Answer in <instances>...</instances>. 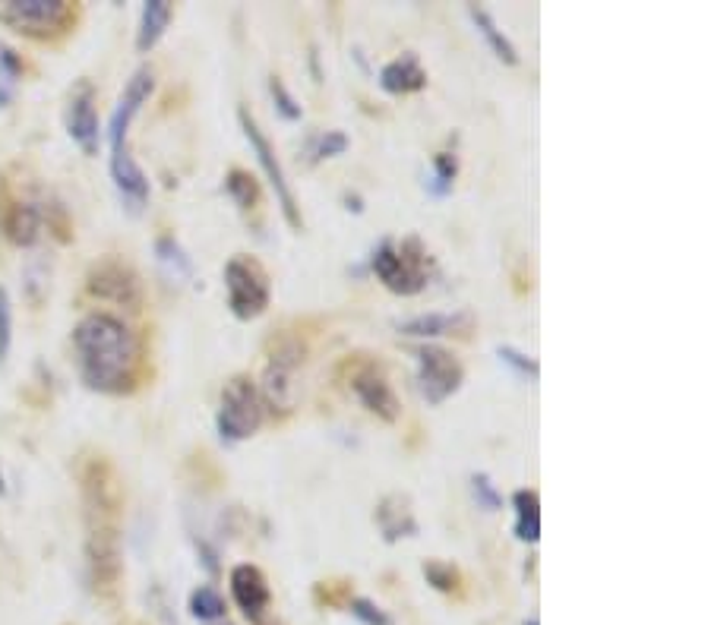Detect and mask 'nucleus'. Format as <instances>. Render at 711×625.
<instances>
[{
  "mask_svg": "<svg viewBox=\"0 0 711 625\" xmlns=\"http://www.w3.org/2000/svg\"><path fill=\"white\" fill-rule=\"evenodd\" d=\"M79 496H83L86 524V581L92 594L114 597L121 584V512L124 493L111 461L105 455H89L79 461Z\"/></svg>",
  "mask_w": 711,
  "mask_h": 625,
  "instance_id": "nucleus-1",
  "label": "nucleus"
},
{
  "mask_svg": "<svg viewBox=\"0 0 711 625\" xmlns=\"http://www.w3.org/2000/svg\"><path fill=\"white\" fill-rule=\"evenodd\" d=\"M73 354L79 379L98 395H130L140 386V335L117 313L92 310L79 319L73 326Z\"/></svg>",
  "mask_w": 711,
  "mask_h": 625,
  "instance_id": "nucleus-2",
  "label": "nucleus"
},
{
  "mask_svg": "<svg viewBox=\"0 0 711 625\" xmlns=\"http://www.w3.org/2000/svg\"><path fill=\"white\" fill-rule=\"evenodd\" d=\"M307 360V341L298 332L282 329L279 335L269 338V354H266V370H263V382L260 389L263 408L272 417H288L298 405V370Z\"/></svg>",
  "mask_w": 711,
  "mask_h": 625,
  "instance_id": "nucleus-3",
  "label": "nucleus"
},
{
  "mask_svg": "<svg viewBox=\"0 0 711 625\" xmlns=\"http://www.w3.org/2000/svg\"><path fill=\"white\" fill-rule=\"evenodd\" d=\"M370 272L383 281V288L399 294V297H414L427 288L430 278V253L418 234L405 240L383 237L377 247L370 250Z\"/></svg>",
  "mask_w": 711,
  "mask_h": 625,
  "instance_id": "nucleus-4",
  "label": "nucleus"
},
{
  "mask_svg": "<svg viewBox=\"0 0 711 625\" xmlns=\"http://www.w3.org/2000/svg\"><path fill=\"white\" fill-rule=\"evenodd\" d=\"M79 19V7L67 0H0V26L35 42L64 38Z\"/></svg>",
  "mask_w": 711,
  "mask_h": 625,
  "instance_id": "nucleus-5",
  "label": "nucleus"
},
{
  "mask_svg": "<svg viewBox=\"0 0 711 625\" xmlns=\"http://www.w3.org/2000/svg\"><path fill=\"white\" fill-rule=\"evenodd\" d=\"M266 420V408L256 382L247 373H237L225 382L222 398H219V411H215V430H219V439L225 446H237L250 436H256V430L263 427Z\"/></svg>",
  "mask_w": 711,
  "mask_h": 625,
  "instance_id": "nucleus-6",
  "label": "nucleus"
},
{
  "mask_svg": "<svg viewBox=\"0 0 711 625\" xmlns=\"http://www.w3.org/2000/svg\"><path fill=\"white\" fill-rule=\"evenodd\" d=\"M225 297H228V310L234 319L250 322L260 319L269 304H272V281L269 272L263 269L260 259H253L247 253H237L225 262Z\"/></svg>",
  "mask_w": 711,
  "mask_h": 625,
  "instance_id": "nucleus-7",
  "label": "nucleus"
},
{
  "mask_svg": "<svg viewBox=\"0 0 711 625\" xmlns=\"http://www.w3.org/2000/svg\"><path fill=\"white\" fill-rule=\"evenodd\" d=\"M339 373L345 376V386L354 392V398H358L373 417H380L383 423H395L402 417V401L395 395L389 373L377 357L351 354L342 360Z\"/></svg>",
  "mask_w": 711,
  "mask_h": 625,
  "instance_id": "nucleus-8",
  "label": "nucleus"
},
{
  "mask_svg": "<svg viewBox=\"0 0 711 625\" xmlns=\"http://www.w3.org/2000/svg\"><path fill=\"white\" fill-rule=\"evenodd\" d=\"M237 120H241V130H244V136H247V143H250L256 161H260V168H263V174H266V180H269V187H272L275 199H279V209H282V215H285V221H288V228L301 231V228H304V215H301V206H298V196H294V190H291V184H288L285 168H282L279 155H275V149H272V143H269V136L260 130L256 117H253L247 108L237 111Z\"/></svg>",
  "mask_w": 711,
  "mask_h": 625,
  "instance_id": "nucleus-9",
  "label": "nucleus"
},
{
  "mask_svg": "<svg viewBox=\"0 0 711 625\" xmlns=\"http://www.w3.org/2000/svg\"><path fill=\"white\" fill-rule=\"evenodd\" d=\"M414 360H418V392L430 408H440L443 401H449L462 389V360L443 345H421L414 351Z\"/></svg>",
  "mask_w": 711,
  "mask_h": 625,
  "instance_id": "nucleus-10",
  "label": "nucleus"
},
{
  "mask_svg": "<svg viewBox=\"0 0 711 625\" xmlns=\"http://www.w3.org/2000/svg\"><path fill=\"white\" fill-rule=\"evenodd\" d=\"M86 291L98 300H108V304L140 310L143 304V281L133 272L130 262L108 256L102 262H95L86 275Z\"/></svg>",
  "mask_w": 711,
  "mask_h": 625,
  "instance_id": "nucleus-11",
  "label": "nucleus"
},
{
  "mask_svg": "<svg viewBox=\"0 0 711 625\" xmlns=\"http://www.w3.org/2000/svg\"><path fill=\"white\" fill-rule=\"evenodd\" d=\"M155 92V70L152 67H140L117 98V105L111 111V120H108V146H111V161H121L124 155H130L127 149V133H130V124L133 117L140 114V108L149 102V95Z\"/></svg>",
  "mask_w": 711,
  "mask_h": 625,
  "instance_id": "nucleus-12",
  "label": "nucleus"
},
{
  "mask_svg": "<svg viewBox=\"0 0 711 625\" xmlns=\"http://www.w3.org/2000/svg\"><path fill=\"white\" fill-rule=\"evenodd\" d=\"M42 218L45 212L38 203L23 196H13L10 190L0 193V231L13 247H32L42 237Z\"/></svg>",
  "mask_w": 711,
  "mask_h": 625,
  "instance_id": "nucleus-13",
  "label": "nucleus"
},
{
  "mask_svg": "<svg viewBox=\"0 0 711 625\" xmlns=\"http://www.w3.org/2000/svg\"><path fill=\"white\" fill-rule=\"evenodd\" d=\"M228 581H231V597L237 603V610H241L253 625L263 622L272 607V591H269V581H266L263 569L253 566V562H237Z\"/></svg>",
  "mask_w": 711,
  "mask_h": 625,
  "instance_id": "nucleus-14",
  "label": "nucleus"
},
{
  "mask_svg": "<svg viewBox=\"0 0 711 625\" xmlns=\"http://www.w3.org/2000/svg\"><path fill=\"white\" fill-rule=\"evenodd\" d=\"M67 133L73 143L86 155L98 152V139H102V127H98V111H95V86L89 79L76 83L67 102Z\"/></svg>",
  "mask_w": 711,
  "mask_h": 625,
  "instance_id": "nucleus-15",
  "label": "nucleus"
},
{
  "mask_svg": "<svg viewBox=\"0 0 711 625\" xmlns=\"http://www.w3.org/2000/svg\"><path fill=\"white\" fill-rule=\"evenodd\" d=\"M399 332L408 338H443V335L468 338L474 332V316L465 310H459V313H418V316L399 322Z\"/></svg>",
  "mask_w": 711,
  "mask_h": 625,
  "instance_id": "nucleus-16",
  "label": "nucleus"
},
{
  "mask_svg": "<svg viewBox=\"0 0 711 625\" xmlns=\"http://www.w3.org/2000/svg\"><path fill=\"white\" fill-rule=\"evenodd\" d=\"M373 521L383 534L386 543H395L402 537H414L418 534V518H414L411 499L405 493H389L377 502V512H373Z\"/></svg>",
  "mask_w": 711,
  "mask_h": 625,
  "instance_id": "nucleus-17",
  "label": "nucleus"
},
{
  "mask_svg": "<svg viewBox=\"0 0 711 625\" xmlns=\"http://www.w3.org/2000/svg\"><path fill=\"white\" fill-rule=\"evenodd\" d=\"M380 89L389 95H414V92L427 89V70L421 64V57L414 51H405L399 57H392L389 64H383Z\"/></svg>",
  "mask_w": 711,
  "mask_h": 625,
  "instance_id": "nucleus-18",
  "label": "nucleus"
},
{
  "mask_svg": "<svg viewBox=\"0 0 711 625\" xmlns=\"http://www.w3.org/2000/svg\"><path fill=\"white\" fill-rule=\"evenodd\" d=\"M468 16H471L474 29H478L481 38L487 42V48L497 54L500 64L516 67V64H519V51H516V45L509 42V35L497 26V19L490 16V10H484V7H478V4H468Z\"/></svg>",
  "mask_w": 711,
  "mask_h": 625,
  "instance_id": "nucleus-19",
  "label": "nucleus"
},
{
  "mask_svg": "<svg viewBox=\"0 0 711 625\" xmlns=\"http://www.w3.org/2000/svg\"><path fill=\"white\" fill-rule=\"evenodd\" d=\"M512 512H516V521H512V534L522 543H538L541 540V496L538 490H516L512 493Z\"/></svg>",
  "mask_w": 711,
  "mask_h": 625,
  "instance_id": "nucleus-20",
  "label": "nucleus"
},
{
  "mask_svg": "<svg viewBox=\"0 0 711 625\" xmlns=\"http://www.w3.org/2000/svg\"><path fill=\"white\" fill-rule=\"evenodd\" d=\"M174 19V7L165 4V0H149L140 10V26H136V51L149 54L158 42H162L165 29Z\"/></svg>",
  "mask_w": 711,
  "mask_h": 625,
  "instance_id": "nucleus-21",
  "label": "nucleus"
},
{
  "mask_svg": "<svg viewBox=\"0 0 711 625\" xmlns=\"http://www.w3.org/2000/svg\"><path fill=\"white\" fill-rule=\"evenodd\" d=\"M456 177H459V152L456 149H443L433 155V165H430V177L424 180V190L430 196H449L452 187H456Z\"/></svg>",
  "mask_w": 711,
  "mask_h": 625,
  "instance_id": "nucleus-22",
  "label": "nucleus"
},
{
  "mask_svg": "<svg viewBox=\"0 0 711 625\" xmlns=\"http://www.w3.org/2000/svg\"><path fill=\"white\" fill-rule=\"evenodd\" d=\"M225 190H228V196L234 199V206L241 209L244 215H250V212L260 209L263 193H260V184H256V177H253L250 171L231 168V171L225 174Z\"/></svg>",
  "mask_w": 711,
  "mask_h": 625,
  "instance_id": "nucleus-23",
  "label": "nucleus"
},
{
  "mask_svg": "<svg viewBox=\"0 0 711 625\" xmlns=\"http://www.w3.org/2000/svg\"><path fill=\"white\" fill-rule=\"evenodd\" d=\"M155 259H158V266H162L174 281H187V278L193 275L190 256L184 253V247L177 244L171 234H165V237L155 240Z\"/></svg>",
  "mask_w": 711,
  "mask_h": 625,
  "instance_id": "nucleus-24",
  "label": "nucleus"
},
{
  "mask_svg": "<svg viewBox=\"0 0 711 625\" xmlns=\"http://www.w3.org/2000/svg\"><path fill=\"white\" fill-rule=\"evenodd\" d=\"M187 610H190V616L193 619H200V622H219L222 616H225V597L219 594L212 588V584H200V588H196L193 594H190V600H187Z\"/></svg>",
  "mask_w": 711,
  "mask_h": 625,
  "instance_id": "nucleus-25",
  "label": "nucleus"
},
{
  "mask_svg": "<svg viewBox=\"0 0 711 625\" xmlns=\"http://www.w3.org/2000/svg\"><path fill=\"white\" fill-rule=\"evenodd\" d=\"M345 149H348V136L342 130L313 133L307 139V161H310V165H320V161H326V158L345 155Z\"/></svg>",
  "mask_w": 711,
  "mask_h": 625,
  "instance_id": "nucleus-26",
  "label": "nucleus"
},
{
  "mask_svg": "<svg viewBox=\"0 0 711 625\" xmlns=\"http://www.w3.org/2000/svg\"><path fill=\"white\" fill-rule=\"evenodd\" d=\"M424 578L433 591L440 594H459L462 591V572L452 566V562H443V559H427L424 562Z\"/></svg>",
  "mask_w": 711,
  "mask_h": 625,
  "instance_id": "nucleus-27",
  "label": "nucleus"
},
{
  "mask_svg": "<svg viewBox=\"0 0 711 625\" xmlns=\"http://www.w3.org/2000/svg\"><path fill=\"white\" fill-rule=\"evenodd\" d=\"M269 95H272V102H275V111H279L282 120H288V124H298V120L304 117V108L298 105V98H294L285 86V79L282 76H269Z\"/></svg>",
  "mask_w": 711,
  "mask_h": 625,
  "instance_id": "nucleus-28",
  "label": "nucleus"
},
{
  "mask_svg": "<svg viewBox=\"0 0 711 625\" xmlns=\"http://www.w3.org/2000/svg\"><path fill=\"white\" fill-rule=\"evenodd\" d=\"M471 496L478 502V509L484 512H500L503 509V493L497 490V483L490 480V474L474 471L471 474Z\"/></svg>",
  "mask_w": 711,
  "mask_h": 625,
  "instance_id": "nucleus-29",
  "label": "nucleus"
},
{
  "mask_svg": "<svg viewBox=\"0 0 711 625\" xmlns=\"http://www.w3.org/2000/svg\"><path fill=\"white\" fill-rule=\"evenodd\" d=\"M497 357H500L503 364H506L512 373H516L519 379H531V382H535L538 373H541L538 360L531 357V354H525V351H519L516 345H500V348H497Z\"/></svg>",
  "mask_w": 711,
  "mask_h": 625,
  "instance_id": "nucleus-30",
  "label": "nucleus"
},
{
  "mask_svg": "<svg viewBox=\"0 0 711 625\" xmlns=\"http://www.w3.org/2000/svg\"><path fill=\"white\" fill-rule=\"evenodd\" d=\"M348 613L361 625H392V616L380 607V603H373L370 597H351Z\"/></svg>",
  "mask_w": 711,
  "mask_h": 625,
  "instance_id": "nucleus-31",
  "label": "nucleus"
},
{
  "mask_svg": "<svg viewBox=\"0 0 711 625\" xmlns=\"http://www.w3.org/2000/svg\"><path fill=\"white\" fill-rule=\"evenodd\" d=\"M10 348H13V300L10 291L0 285V367L7 364Z\"/></svg>",
  "mask_w": 711,
  "mask_h": 625,
  "instance_id": "nucleus-32",
  "label": "nucleus"
},
{
  "mask_svg": "<svg viewBox=\"0 0 711 625\" xmlns=\"http://www.w3.org/2000/svg\"><path fill=\"white\" fill-rule=\"evenodd\" d=\"M351 588L348 581H320L316 584V603H326V607H348Z\"/></svg>",
  "mask_w": 711,
  "mask_h": 625,
  "instance_id": "nucleus-33",
  "label": "nucleus"
},
{
  "mask_svg": "<svg viewBox=\"0 0 711 625\" xmlns=\"http://www.w3.org/2000/svg\"><path fill=\"white\" fill-rule=\"evenodd\" d=\"M23 73H26L23 57H19L10 45L0 42V79H4V83H16Z\"/></svg>",
  "mask_w": 711,
  "mask_h": 625,
  "instance_id": "nucleus-34",
  "label": "nucleus"
},
{
  "mask_svg": "<svg viewBox=\"0 0 711 625\" xmlns=\"http://www.w3.org/2000/svg\"><path fill=\"white\" fill-rule=\"evenodd\" d=\"M196 553L203 556V566H206L212 575H219V553H215L206 540H196Z\"/></svg>",
  "mask_w": 711,
  "mask_h": 625,
  "instance_id": "nucleus-35",
  "label": "nucleus"
},
{
  "mask_svg": "<svg viewBox=\"0 0 711 625\" xmlns=\"http://www.w3.org/2000/svg\"><path fill=\"white\" fill-rule=\"evenodd\" d=\"M345 203H348V206H345L348 212H364V206H361V199H358V196L345 193Z\"/></svg>",
  "mask_w": 711,
  "mask_h": 625,
  "instance_id": "nucleus-36",
  "label": "nucleus"
},
{
  "mask_svg": "<svg viewBox=\"0 0 711 625\" xmlns=\"http://www.w3.org/2000/svg\"><path fill=\"white\" fill-rule=\"evenodd\" d=\"M525 625H538V616H531V619H525Z\"/></svg>",
  "mask_w": 711,
  "mask_h": 625,
  "instance_id": "nucleus-37",
  "label": "nucleus"
}]
</instances>
